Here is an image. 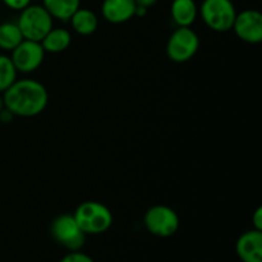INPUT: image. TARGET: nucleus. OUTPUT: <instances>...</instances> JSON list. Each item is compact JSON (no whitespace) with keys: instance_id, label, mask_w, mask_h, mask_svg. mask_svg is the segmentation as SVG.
Instances as JSON below:
<instances>
[{"instance_id":"nucleus-1","label":"nucleus","mask_w":262,"mask_h":262,"mask_svg":"<svg viewBox=\"0 0 262 262\" xmlns=\"http://www.w3.org/2000/svg\"><path fill=\"white\" fill-rule=\"evenodd\" d=\"M4 107L14 117L32 118L41 114L49 104V92L37 79H17L3 92Z\"/></svg>"},{"instance_id":"nucleus-2","label":"nucleus","mask_w":262,"mask_h":262,"mask_svg":"<svg viewBox=\"0 0 262 262\" xmlns=\"http://www.w3.org/2000/svg\"><path fill=\"white\" fill-rule=\"evenodd\" d=\"M79 229L86 235L102 234L113 225V214L107 206L97 201H84L73 214Z\"/></svg>"},{"instance_id":"nucleus-3","label":"nucleus","mask_w":262,"mask_h":262,"mask_svg":"<svg viewBox=\"0 0 262 262\" xmlns=\"http://www.w3.org/2000/svg\"><path fill=\"white\" fill-rule=\"evenodd\" d=\"M17 25L26 40L40 42L54 27V18L42 4H30L19 12Z\"/></svg>"},{"instance_id":"nucleus-4","label":"nucleus","mask_w":262,"mask_h":262,"mask_svg":"<svg viewBox=\"0 0 262 262\" xmlns=\"http://www.w3.org/2000/svg\"><path fill=\"white\" fill-rule=\"evenodd\" d=\"M199 13L210 30L224 33L232 30L237 9L232 0H204Z\"/></svg>"},{"instance_id":"nucleus-5","label":"nucleus","mask_w":262,"mask_h":262,"mask_svg":"<svg viewBox=\"0 0 262 262\" xmlns=\"http://www.w3.org/2000/svg\"><path fill=\"white\" fill-rule=\"evenodd\" d=\"M200 37L191 27H177L166 42V55L174 63H187L197 54Z\"/></svg>"},{"instance_id":"nucleus-6","label":"nucleus","mask_w":262,"mask_h":262,"mask_svg":"<svg viewBox=\"0 0 262 262\" xmlns=\"http://www.w3.org/2000/svg\"><path fill=\"white\" fill-rule=\"evenodd\" d=\"M143 224L150 234L159 238H168L178 232L181 220L171 207L155 205L146 211Z\"/></svg>"},{"instance_id":"nucleus-7","label":"nucleus","mask_w":262,"mask_h":262,"mask_svg":"<svg viewBox=\"0 0 262 262\" xmlns=\"http://www.w3.org/2000/svg\"><path fill=\"white\" fill-rule=\"evenodd\" d=\"M51 237L55 242L66 247L69 252L81 251L86 242V234L79 229L73 214H63L51 223Z\"/></svg>"},{"instance_id":"nucleus-8","label":"nucleus","mask_w":262,"mask_h":262,"mask_svg":"<svg viewBox=\"0 0 262 262\" xmlns=\"http://www.w3.org/2000/svg\"><path fill=\"white\" fill-rule=\"evenodd\" d=\"M12 59L18 73H32L37 71L45 58V50L38 41L23 40L15 49H13Z\"/></svg>"},{"instance_id":"nucleus-9","label":"nucleus","mask_w":262,"mask_h":262,"mask_svg":"<svg viewBox=\"0 0 262 262\" xmlns=\"http://www.w3.org/2000/svg\"><path fill=\"white\" fill-rule=\"evenodd\" d=\"M232 30L239 40L247 43H260L262 41V14L260 10L246 9L235 15Z\"/></svg>"},{"instance_id":"nucleus-10","label":"nucleus","mask_w":262,"mask_h":262,"mask_svg":"<svg viewBox=\"0 0 262 262\" xmlns=\"http://www.w3.org/2000/svg\"><path fill=\"white\" fill-rule=\"evenodd\" d=\"M235 252L242 262H262V230L250 229L235 243Z\"/></svg>"},{"instance_id":"nucleus-11","label":"nucleus","mask_w":262,"mask_h":262,"mask_svg":"<svg viewBox=\"0 0 262 262\" xmlns=\"http://www.w3.org/2000/svg\"><path fill=\"white\" fill-rule=\"evenodd\" d=\"M135 0H104L101 4V14L105 20L113 25L125 23L135 17Z\"/></svg>"},{"instance_id":"nucleus-12","label":"nucleus","mask_w":262,"mask_h":262,"mask_svg":"<svg viewBox=\"0 0 262 262\" xmlns=\"http://www.w3.org/2000/svg\"><path fill=\"white\" fill-rule=\"evenodd\" d=\"M199 7L194 0H173L170 17L177 27H191L197 19Z\"/></svg>"},{"instance_id":"nucleus-13","label":"nucleus","mask_w":262,"mask_h":262,"mask_svg":"<svg viewBox=\"0 0 262 262\" xmlns=\"http://www.w3.org/2000/svg\"><path fill=\"white\" fill-rule=\"evenodd\" d=\"M72 28L81 36H90L96 32L99 28V18L96 13L86 8H78L69 18Z\"/></svg>"},{"instance_id":"nucleus-14","label":"nucleus","mask_w":262,"mask_h":262,"mask_svg":"<svg viewBox=\"0 0 262 262\" xmlns=\"http://www.w3.org/2000/svg\"><path fill=\"white\" fill-rule=\"evenodd\" d=\"M40 43L42 45L45 53H63V51H66L71 46L72 33L68 30H66V28L53 27L46 33L45 37L40 41Z\"/></svg>"},{"instance_id":"nucleus-15","label":"nucleus","mask_w":262,"mask_h":262,"mask_svg":"<svg viewBox=\"0 0 262 262\" xmlns=\"http://www.w3.org/2000/svg\"><path fill=\"white\" fill-rule=\"evenodd\" d=\"M42 7L53 18L68 22L73 13L81 8V0H42Z\"/></svg>"},{"instance_id":"nucleus-16","label":"nucleus","mask_w":262,"mask_h":262,"mask_svg":"<svg viewBox=\"0 0 262 262\" xmlns=\"http://www.w3.org/2000/svg\"><path fill=\"white\" fill-rule=\"evenodd\" d=\"M25 40L17 22L0 23V49L12 51Z\"/></svg>"},{"instance_id":"nucleus-17","label":"nucleus","mask_w":262,"mask_h":262,"mask_svg":"<svg viewBox=\"0 0 262 262\" xmlns=\"http://www.w3.org/2000/svg\"><path fill=\"white\" fill-rule=\"evenodd\" d=\"M17 69L10 56L0 54V94L9 89L17 81Z\"/></svg>"},{"instance_id":"nucleus-18","label":"nucleus","mask_w":262,"mask_h":262,"mask_svg":"<svg viewBox=\"0 0 262 262\" xmlns=\"http://www.w3.org/2000/svg\"><path fill=\"white\" fill-rule=\"evenodd\" d=\"M59 262H94V260L81 251H72Z\"/></svg>"},{"instance_id":"nucleus-19","label":"nucleus","mask_w":262,"mask_h":262,"mask_svg":"<svg viewBox=\"0 0 262 262\" xmlns=\"http://www.w3.org/2000/svg\"><path fill=\"white\" fill-rule=\"evenodd\" d=\"M2 2L3 4L7 8H9V9L20 12V10L25 9L26 7H28L32 0H2Z\"/></svg>"},{"instance_id":"nucleus-20","label":"nucleus","mask_w":262,"mask_h":262,"mask_svg":"<svg viewBox=\"0 0 262 262\" xmlns=\"http://www.w3.org/2000/svg\"><path fill=\"white\" fill-rule=\"evenodd\" d=\"M252 227L256 230H262V207L258 206L252 214Z\"/></svg>"},{"instance_id":"nucleus-21","label":"nucleus","mask_w":262,"mask_h":262,"mask_svg":"<svg viewBox=\"0 0 262 262\" xmlns=\"http://www.w3.org/2000/svg\"><path fill=\"white\" fill-rule=\"evenodd\" d=\"M13 119H14V114H13L10 110H8L7 107H3V109L0 110V122L7 124V123L12 122Z\"/></svg>"},{"instance_id":"nucleus-22","label":"nucleus","mask_w":262,"mask_h":262,"mask_svg":"<svg viewBox=\"0 0 262 262\" xmlns=\"http://www.w3.org/2000/svg\"><path fill=\"white\" fill-rule=\"evenodd\" d=\"M136 4L140 5V7H145V8H151L158 3V0H135Z\"/></svg>"},{"instance_id":"nucleus-23","label":"nucleus","mask_w":262,"mask_h":262,"mask_svg":"<svg viewBox=\"0 0 262 262\" xmlns=\"http://www.w3.org/2000/svg\"><path fill=\"white\" fill-rule=\"evenodd\" d=\"M3 107H4V101H3V96L0 95V110H2Z\"/></svg>"}]
</instances>
